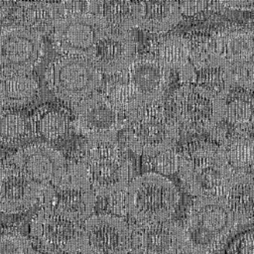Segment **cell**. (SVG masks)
Here are the masks:
<instances>
[{
    "mask_svg": "<svg viewBox=\"0 0 254 254\" xmlns=\"http://www.w3.org/2000/svg\"><path fill=\"white\" fill-rule=\"evenodd\" d=\"M44 42L38 34L17 24L0 29V75L31 73L42 62Z\"/></svg>",
    "mask_w": 254,
    "mask_h": 254,
    "instance_id": "obj_9",
    "label": "cell"
},
{
    "mask_svg": "<svg viewBox=\"0 0 254 254\" xmlns=\"http://www.w3.org/2000/svg\"><path fill=\"white\" fill-rule=\"evenodd\" d=\"M148 54L156 58L169 70H177L180 73L191 67L190 42L188 35L179 33H165L154 38Z\"/></svg>",
    "mask_w": 254,
    "mask_h": 254,
    "instance_id": "obj_22",
    "label": "cell"
},
{
    "mask_svg": "<svg viewBox=\"0 0 254 254\" xmlns=\"http://www.w3.org/2000/svg\"><path fill=\"white\" fill-rule=\"evenodd\" d=\"M109 30L99 13H65L61 16L51 37L60 55L89 59L97 42Z\"/></svg>",
    "mask_w": 254,
    "mask_h": 254,
    "instance_id": "obj_7",
    "label": "cell"
},
{
    "mask_svg": "<svg viewBox=\"0 0 254 254\" xmlns=\"http://www.w3.org/2000/svg\"><path fill=\"white\" fill-rule=\"evenodd\" d=\"M182 15L192 16L208 10L222 9L221 2L213 1H195V2H179Z\"/></svg>",
    "mask_w": 254,
    "mask_h": 254,
    "instance_id": "obj_36",
    "label": "cell"
},
{
    "mask_svg": "<svg viewBox=\"0 0 254 254\" xmlns=\"http://www.w3.org/2000/svg\"><path fill=\"white\" fill-rule=\"evenodd\" d=\"M136 56L132 34L110 29L97 42L89 59L102 74L119 75L127 70Z\"/></svg>",
    "mask_w": 254,
    "mask_h": 254,
    "instance_id": "obj_16",
    "label": "cell"
},
{
    "mask_svg": "<svg viewBox=\"0 0 254 254\" xmlns=\"http://www.w3.org/2000/svg\"><path fill=\"white\" fill-rule=\"evenodd\" d=\"M220 147L234 173L254 171V139L249 135L231 139Z\"/></svg>",
    "mask_w": 254,
    "mask_h": 254,
    "instance_id": "obj_29",
    "label": "cell"
},
{
    "mask_svg": "<svg viewBox=\"0 0 254 254\" xmlns=\"http://www.w3.org/2000/svg\"><path fill=\"white\" fill-rule=\"evenodd\" d=\"M143 158V164L148 169V172L165 177L179 173L180 153L175 147L151 156H144Z\"/></svg>",
    "mask_w": 254,
    "mask_h": 254,
    "instance_id": "obj_34",
    "label": "cell"
},
{
    "mask_svg": "<svg viewBox=\"0 0 254 254\" xmlns=\"http://www.w3.org/2000/svg\"><path fill=\"white\" fill-rule=\"evenodd\" d=\"M225 100L215 97L191 82L182 83L169 100V108L180 132L209 133L221 120Z\"/></svg>",
    "mask_w": 254,
    "mask_h": 254,
    "instance_id": "obj_6",
    "label": "cell"
},
{
    "mask_svg": "<svg viewBox=\"0 0 254 254\" xmlns=\"http://www.w3.org/2000/svg\"><path fill=\"white\" fill-rule=\"evenodd\" d=\"M216 64L233 74L254 58V31L228 26L210 34Z\"/></svg>",
    "mask_w": 254,
    "mask_h": 254,
    "instance_id": "obj_15",
    "label": "cell"
},
{
    "mask_svg": "<svg viewBox=\"0 0 254 254\" xmlns=\"http://www.w3.org/2000/svg\"><path fill=\"white\" fill-rule=\"evenodd\" d=\"M233 246V254H254V229L242 234Z\"/></svg>",
    "mask_w": 254,
    "mask_h": 254,
    "instance_id": "obj_38",
    "label": "cell"
},
{
    "mask_svg": "<svg viewBox=\"0 0 254 254\" xmlns=\"http://www.w3.org/2000/svg\"><path fill=\"white\" fill-rule=\"evenodd\" d=\"M131 223L111 213L91 215L81 224L76 254H129Z\"/></svg>",
    "mask_w": 254,
    "mask_h": 254,
    "instance_id": "obj_8",
    "label": "cell"
},
{
    "mask_svg": "<svg viewBox=\"0 0 254 254\" xmlns=\"http://www.w3.org/2000/svg\"><path fill=\"white\" fill-rule=\"evenodd\" d=\"M182 226L173 219L152 223H131L130 254H181Z\"/></svg>",
    "mask_w": 254,
    "mask_h": 254,
    "instance_id": "obj_14",
    "label": "cell"
},
{
    "mask_svg": "<svg viewBox=\"0 0 254 254\" xmlns=\"http://www.w3.org/2000/svg\"><path fill=\"white\" fill-rule=\"evenodd\" d=\"M235 85L254 91V58L234 74Z\"/></svg>",
    "mask_w": 254,
    "mask_h": 254,
    "instance_id": "obj_37",
    "label": "cell"
},
{
    "mask_svg": "<svg viewBox=\"0 0 254 254\" xmlns=\"http://www.w3.org/2000/svg\"><path fill=\"white\" fill-rule=\"evenodd\" d=\"M182 18L179 2L144 1V15L139 28L161 35L173 29Z\"/></svg>",
    "mask_w": 254,
    "mask_h": 254,
    "instance_id": "obj_27",
    "label": "cell"
},
{
    "mask_svg": "<svg viewBox=\"0 0 254 254\" xmlns=\"http://www.w3.org/2000/svg\"><path fill=\"white\" fill-rule=\"evenodd\" d=\"M81 224L52 207H41L30 224L33 244L49 254H76Z\"/></svg>",
    "mask_w": 254,
    "mask_h": 254,
    "instance_id": "obj_10",
    "label": "cell"
},
{
    "mask_svg": "<svg viewBox=\"0 0 254 254\" xmlns=\"http://www.w3.org/2000/svg\"><path fill=\"white\" fill-rule=\"evenodd\" d=\"M30 119L33 135L50 143L64 139L73 125L64 106L51 103L38 107Z\"/></svg>",
    "mask_w": 254,
    "mask_h": 254,
    "instance_id": "obj_23",
    "label": "cell"
},
{
    "mask_svg": "<svg viewBox=\"0 0 254 254\" xmlns=\"http://www.w3.org/2000/svg\"><path fill=\"white\" fill-rule=\"evenodd\" d=\"M190 82L196 84L222 100H226L231 93L232 87L235 85L233 73L221 66L193 70Z\"/></svg>",
    "mask_w": 254,
    "mask_h": 254,
    "instance_id": "obj_28",
    "label": "cell"
},
{
    "mask_svg": "<svg viewBox=\"0 0 254 254\" xmlns=\"http://www.w3.org/2000/svg\"><path fill=\"white\" fill-rule=\"evenodd\" d=\"M63 153L48 143H34L19 148L9 162L42 185L56 188L66 168Z\"/></svg>",
    "mask_w": 254,
    "mask_h": 254,
    "instance_id": "obj_12",
    "label": "cell"
},
{
    "mask_svg": "<svg viewBox=\"0 0 254 254\" xmlns=\"http://www.w3.org/2000/svg\"><path fill=\"white\" fill-rule=\"evenodd\" d=\"M40 83L32 73L0 75V105L9 111L28 106L38 96Z\"/></svg>",
    "mask_w": 254,
    "mask_h": 254,
    "instance_id": "obj_24",
    "label": "cell"
},
{
    "mask_svg": "<svg viewBox=\"0 0 254 254\" xmlns=\"http://www.w3.org/2000/svg\"><path fill=\"white\" fill-rule=\"evenodd\" d=\"M102 93L125 118L144 103L127 81V76L124 79H115L107 82Z\"/></svg>",
    "mask_w": 254,
    "mask_h": 254,
    "instance_id": "obj_30",
    "label": "cell"
},
{
    "mask_svg": "<svg viewBox=\"0 0 254 254\" xmlns=\"http://www.w3.org/2000/svg\"><path fill=\"white\" fill-rule=\"evenodd\" d=\"M91 190L96 196L110 197L127 190L130 182L131 167L125 156L119 160L88 166Z\"/></svg>",
    "mask_w": 254,
    "mask_h": 254,
    "instance_id": "obj_20",
    "label": "cell"
},
{
    "mask_svg": "<svg viewBox=\"0 0 254 254\" xmlns=\"http://www.w3.org/2000/svg\"><path fill=\"white\" fill-rule=\"evenodd\" d=\"M97 196L90 190H58L51 206L69 220L82 224L93 215Z\"/></svg>",
    "mask_w": 254,
    "mask_h": 254,
    "instance_id": "obj_25",
    "label": "cell"
},
{
    "mask_svg": "<svg viewBox=\"0 0 254 254\" xmlns=\"http://www.w3.org/2000/svg\"><path fill=\"white\" fill-rule=\"evenodd\" d=\"M122 116L104 96L95 92L74 106L73 127L87 139L117 136L124 128Z\"/></svg>",
    "mask_w": 254,
    "mask_h": 254,
    "instance_id": "obj_11",
    "label": "cell"
},
{
    "mask_svg": "<svg viewBox=\"0 0 254 254\" xmlns=\"http://www.w3.org/2000/svg\"><path fill=\"white\" fill-rule=\"evenodd\" d=\"M180 179L194 198H222L234 174L222 148L211 139H196L179 150Z\"/></svg>",
    "mask_w": 254,
    "mask_h": 254,
    "instance_id": "obj_1",
    "label": "cell"
},
{
    "mask_svg": "<svg viewBox=\"0 0 254 254\" xmlns=\"http://www.w3.org/2000/svg\"><path fill=\"white\" fill-rule=\"evenodd\" d=\"M125 72L127 81L144 103L163 100L170 84L171 70L152 55H137Z\"/></svg>",
    "mask_w": 254,
    "mask_h": 254,
    "instance_id": "obj_17",
    "label": "cell"
},
{
    "mask_svg": "<svg viewBox=\"0 0 254 254\" xmlns=\"http://www.w3.org/2000/svg\"><path fill=\"white\" fill-rule=\"evenodd\" d=\"M15 2H0V18L5 17Z\"/></svg>",
    "mask_w": 254,
    "mask_h": 254,
    "instance_id": "obj_40",
    "label": "cell"
},
{
    "mask_svg": "<svg viewBox=\"0 0 254 254\" xmlns=\"http://www.w3.org/2000/svg\"><path fill=\"white\" fill-rule=\"evenodd\" d=\"M43 188L9 161L0 164V212L21 213L39 204Z\"/></svg>",
    "mask_w": 254,
    "mask_h": 254,
    "instance_id": "obj_13",
    "label": "cell"
},
{
    "mask_svg": "<svg viewBox=\"0 0 254 254\" xmlns=\"http://www.w3.org/2000/svg\"><path fill=\"white\" fill-rule=\"evenodd\" d=\"M55 189L58 190H90L88 166L82 160L66 161L65 172Z\"/></svg>",
    "mask_w": 254,
    "mask_h": 254,
    "instance_id": "obj_33",
    "label": "cell"
},
{
    "mask_svg": "<svg viewBox=\"0 0 254 254\" xmlns=\"http://www.w3.org/2000/svg\"><path fill=\"white\" fill-rule=\"evenodd\" d=\"M29 254H43V253H41V252H39L38 250H36L35 248H33Z\"/></svg>",
    "mask_w": 254,
    "mask_h": 254,
    "instance_id": "obj_41",
    "label": "cell"
},
{
    "mask_svg": "<svg viewBox=\"0 0 254 254\" xmlns=\"http://www.w3.org/2000/svg\"><path fill=\"white\" fill-rule=\"evenodd\" d=\"M181 226L185 252L215 254L239 224L223 198H199L192 200Z\"/></svg>",
    "mask_w": 254,
    "mask_h": 254,
    "instance_id": "obj_2",
    "label": "cell"
},
{
    "mask_svg": "<svg viewBox=\"0 0 254 254\" xmlns=\"http://www.w3.org/2000/svg\"><path fill=\"white\" fill-rule=\"evenodd\" d=\"M14 24L20 25L39 36L52 34L62 16L59 2H16Z\"/></svg>",
    "mask_w": 254,
    "mask_h": 254,
    "instance_id": "obj_19",
    "label": "cell"
},
{
    "mask_svg": "<svg viewBox=\"0 0 254 254\" xmlns=\"http://www.w3.org/2000/svg\"><path fill=\"white\" fill-rule=\"evenodd\" d=\"M124 157L123 145L117 136L87 139L82 161L87 166L113 162Z\"/></svg>",
    "mask_w": 254,
    "mask_h": 254,
    "instance_id": "obj_31",
    "label": "cell"
},
{
    "mask_svg": "<svg viewBox=\"0 0 254 254\" xmlns=\"http://www.w3.org/2000/svg\"><path fill=\"white\" fill-rule=\"evenodd\" d=\"M222 9H237V10H253L254 1H222Z\"/></svg>",
    "mask_w": 254,
    "mask_h": 254,
    "instance_id": "obj_39",
    "label": "cell"
},
{
    "mask_svg": "<svg viewBox=\"0 0 254 254\" xmlns=\"http://www.w3.org/2000/svg\"><path fill=\"white\" fill-rule=\"evenodd\" d=\"M224 202L240 225L254 222V174L234 173L228 182Z\"/></svg>",
    "mask_w": 254,
    "mask_h": 254,
    "instance_id": "obj_21",
    "label": "cell"
},
{
    "mask_svg": "<svg viewBox=\"0 0 254 254\" xmlns=\"http://www.w3.org/2000/svg\"><path fill=\"white\" fill-rule=\"evenodd\" d=\"M31 238L16 230L0 231V254H29L33 249Z\"/></svg>",
    "mask_w": 254,
    "mask_h": 254,
    "instance_id": "obj_35",
    "label": "cell"
},
{
    "mask_svg": "<svg viewBox=\"0 0 254 254\" xmlns=\"http://www.w3.org/2000/svg\"><path fill=\"white\" fill-rule=\"evenodd\" d=\"M99 14L110 29L129 31L140 27L144 15V1H100Z\"/></svg>",
    "mask_w": 254,
    "mask_h": 254,
    "instance_id": "obj_26",
    "label": "cell"
},
{
    "mask_svg": "<svg viewBox=\"0 0 254 254\" xmlns=\"http://www.w3.org/2000/svg\"><path fill=\"white\" fill-rule=\"evenodd\" d=\"M4 112H5V109L0 105V117L3 115V113H4Z\"/></svg>",
    "mask_w": 254,
    "mask_h": 254,
    "instance_id": "obj_42",
    "label": "cell"
},
{
    "mask_svg": "<svg viewBox=\"0 0 254 254\" xmlns=\"http://www.w3.org/2000/svg\"><path fill=\"white\" fill-rule=\"evenodd\" d=\"M125 145L137 155L151 156L175 147L180 129L163 100L142 103L126 117Z\"/></svg>",
    "mask_w": 254,
    "mask_h": 254,
    "instance_id": "obj_3",
    "label": "cell"
},
{
    "mask_svg": "<svg viewBox=\"0 0 254 254\" xmlns=\"http://www.w3.org/2000/svg\"><path fill=\"white\" fill-rule=\"evenodd\" d=\"M180 201L177 186L169 178L152 172L134 178L126 190L127 216L133 223L172 219Z\"/></svg>",
    "mask_w": 254,
    "mask_h": 254,
    "instance_id": "obj_4",
    "label": "cell"
},
{
    "mask_svg": "<svg viewBox=\"0 0 254 254\" xmlns=\"http://www.w3.org/2000/svg\"><path fill=\"white\" fill-rule=\"evenodd\" d=\"M33 135L31 119L18 111L5 110L0 117V143L15 145Z\"/></svg>",
    "mask_w": 254,
    "mask_h": 254,
    "instance_id": "obj_32",
    "label": "cell"
},
{
    "mask_svg": "<svg viewBox=\"0 0 254 254\" xmlns=\"http://www.w3.org/2000/svg\"><path fill=\"white\" fill-rule=\"evenodd\" d=\"M254 126V98L243 94H229L223 116L211 129L209 137L218 145L240 136H248Z\"/></svg>",
    "mask_w": 254,
    "mask_h": 254,
    "instance_id": "obj_18",
    "label": "cell"
},
{
    "mask_svg": "<svg viewBox=\"0 0 254 254\" xmlns=\"http://www.w3.org/2000/svg\"><path fill=\"white\" fill-rule=\"evenodd\" d=\"M49 89L61 101L76 105L98 91L102 73L88 58L63 56L55 58L45 73Z\"/></svg>",
    "mask_w": 254,
    "mask_h": 254,
    "instance_id": "obj_5",
    "label": "cell"
}]
</instances>
